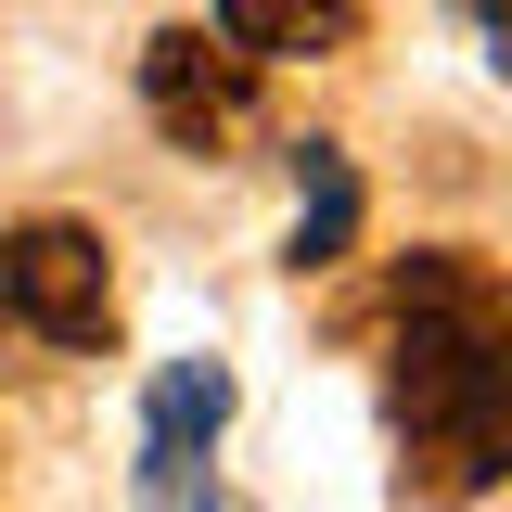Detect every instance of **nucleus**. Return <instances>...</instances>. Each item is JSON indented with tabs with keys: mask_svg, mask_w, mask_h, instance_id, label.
<instances>
[{
	"mask_svg": "<svg viewBox=\"0 0 512 512\" xmlns=\"http://www.w3.org/2000/svg\"><path fill=\"white\" fill-rule=\"evenodd\" d=\"M0 320H26L39 346H103V333H116L103 231H77V218H26V231H0Z\"/></svg>",
	"mask_w": 512,
	"mask_h": 512,
	"instance_id": "2",
	"label": "nucleus"
},
{
	"mask_svg": "<svg viewBox=\"0 0 512 512\" xmlns=\"http://www.w3.org/2000/svg\"><path fill=\"white\" fill-rule=\"evenodd\" d=\"M231 423V372L218 359H167V372L141 384V500H205L218 474H205V448Z\"/></svg>",
	"mask_w": 512,
	"mask_h": 512,
	"instance_id": "4",
	"label": "nucleus"
},
{
	"mask_svg": "<svg viewBox=\"0 0 512 512\" xmlns=\"http://www.w3.org/2000/svg\"><path fill=\"white\" fill-rule=\"evenodd\" d=\"M397 423L436 487H500L512 461V308L487 256H397Z\"/></svg>",
	"mask_w": 512,
	"mask_h": 512,
	"instance_id": "1",
	"label": "nucleus"
},
{
	"mask_svg": "<svg viewBox=\"0 0 512 512\" xmlns=\"http://www.w3.org/2000/svg\"><path fill=\"white\" fill-rule=\"evenodd\" d=\"M141 103H154V128H167L180 154H218V141L256 116V64L231 52V39H205V26H167V39L141 52Z\"/></svg>",
	"mask_w": 512,
	"mask_h": 512,
	"instance_id": "3",
	"label": "nucleus"
},
{
	"mask_svg": "<svg viewBox=\"0 0 512 512\" xmlns=\"http://www.w3.org/2000/svg\"><path fill=\"white\" fill-rule=\"evenodd\" d=\"M346 244H359V167L333 141H308L295 154V269H333Z\"/></svg>",
	"mask_w": 512,
	"mask_h": 512,
	"instance_id": "6",
	"label": "nucleus"
},
{
	"mask_svg": "<svg viewBox=\"0 0 512 512\" xmlns=\"http://www.w3.org/2000/svg\"><path fill=\"white\" fill-rule=\"evenodd\" d=\"M359 0H218V39L244 64H295V52H346Z\"/></svg>",
	"mask_w": 512,
	"mask_h": 512,
	"instance_id": "5",
	"label": "nucleus"
}]
</instances>
